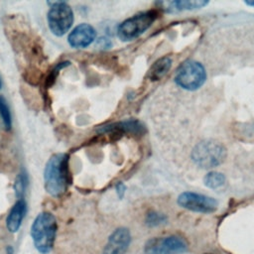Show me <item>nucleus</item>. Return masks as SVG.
<instances>
[{"instance_id": "nucleus-9", "label": "nucleus", "mask_w": 254, "mask_h": 254, "mask_svg": "<svg viewBox=\"0 0 254 254\" xmlns=\"http://www.w3.org/2000/svg\"><path fill=\"white\" fill-rule=\"evenodd\" d=\"M130 242L131 234L128 228H117L108 237L102 254H125Z\"/></svg>"}, {"instance_id": "nucleus-18", "label": "nucleus", "mask_w": 254, "mask_h": 254, "mask_svg": "<svg viewBox=\"0 0 254 254\" xmlns=\"http://www.w3.org/2000/svg\"><path fill=\"white\" fill-rule=\"evenodd\" d=\"M167 221L166 215L157 212V211H152L149 212L146 216V224L149 226H158Z\"/></svg>"}, {"instance_id": "nucleus-19", "label": "nucleus", "mask_w": 254, "mask_h": 254, "mask_svg": "<svg viewBox=\"0 0 254 254\" xmlns=\"http://www.w3.org/2000/svg\"><path fill=\"white\" fill-rule=\"evenodd\" d=\"M69 64V62H62V63H59L49 73L47 79H46V88H49L54 82H55V79L57 77V75L59 74L60 70L62 68H64L65 66H67Z\"/></svg>"}, {"instance_id": "nucleus-12", "label": "nucleus", "mask_w": 254, "mask_h": 254, "mask_svg": "<svg viewBox=\"0 0 254 254\" xmlns=\"http://www.w3.org/2000/svg\"><path fill=\"white\" fill-rule=\"evenodd\" d=\"M100 133L107 132H131V133H141L144 131V126L137 120H126L123 122L111 123L101 126L97 130Z\"/></svg>"}, {"instance_id": "nucleus-10", "label": "nucleus", "mask_w": 254, "mask_h": 254, "mask_svg": "<svg viewBox=\"0 0 254 254\" xmlns=\"http://www.w3.org/2000/svg\"><path fill=\"white\" fill-rule=\"evenodd\" d=\"M96 37L95 29L86 23L77 25L68 34L67 42L71 48L84 49L88 47Z\"/></svg>"}, {"instance_id": "nucleus-14", "label": "nucleus", "mask_w": 254, "mask_h": 254, "mask_svg": "<svg viewBox=\"0 0 254 254\" xmlns=\"http://www.w3.org/2000/svg\"><path fill=\"white\" fill-rule=\"evenodd\" d=\"M171 65H172V60L170 58L164 57L159 59L151 66L148 73V77L153 81L160 80L168 72Z\"/></svg>"}, {"instance_id": "nucleus-17", "label": "nucleus", "mask_w": 254, "mask_h": 254, "mask_svg": "<svg viewBox=\"0 0 254 254\" xmlns=\"http://www.w3.org/2000/svg\"><path fill=\"white\" fill-rule=\"evenodd\" d=\"M0 117L5 129L10 130L12 127V116L7 100L2 95H0Z\"/></svg>"}, {"instance_id": "nucleus-4", "label": "nucleus", "mask_w": 254, "mask_h": 254, "mask_svg": "<svg viewBox=\"0 0 254 254\" xmlns=\"http://www.w3.org/2000/svg\"><path fill=\"white\" fill-rule=\"evenodd\" d=\"M206 79L204 66L195 61L188 60L184 62L177 69L176 83L184 89L195 90L199 88Z\"/></svg>"}, {"instance_id": "nucleus-2", "label": "nucleus", "mask_w": 254, "mask_h": 254, "mask_svg": "<svg viewBox=\"0 0 254 254\" xmlns=\"http://www.w3.org/2000/svg\"><path fill=\"white\" fill-rule=\"evenodd\" d=\"M58 230L57 219L48 211L39 213L31 226V237L35 248L41 254H49L54 247Z\"/></svg>"}, {"instance_id": "nucleus-8", "label": "nucleus", "mask_w": 254, "mask_h": 254, "mask_svg": "<svg viewBox=\"0 0 254 254\" xmlns=\"http://www.w3.org/2000/svg\"><path fill=\"white\" fill-rule=\"evenodd\" d=\"M178 203L184 208L201 213H210L217 209V201L213 197L191 191L181 193Z\"/></svg>"}, {"instance_id": "nucleus-21", "label": "nucleus", "mask_w": 254, "mask_h": 254, "mask_svg": "<svg viewBox=\"0 0 254 254\" xmlns=\"http://www.w3.org/2000/svg\"><path fill=\"white\" fill-rule=\"evenodd\" d=\"M116 190H117V193H118L119 197H122L125 192V186L123 184H118L116 186Z\"/></svg>"}, {"instance_id": "nucleus-20", "label": "nucleus", "mask_w": 254, "mask_h": 254, "mask_svg": "<svg viewBox=\"0 0 254 254\" xmlns=\"http://www.w3.org/2000/svg\"><path fill=\"white\" fill-rule=\"evenodd\" d=\"M98 45L104 49H108L110 46H111V43L109 41V39H106V38H100L99 41H98Z\"/></svg>"}, {"instance_id": "nucleus-22", "label": "nucleus", "mask_w": 254, "mask_h": 254, "mask_svg": "<svg viewBox=\"0 0 254 254\" xmlns=\"http://www.w3.org/2000/svg\"><path fill=\"white\" fill-rule=\"evenodd\" d=\"M245 3L249 6H254V1H245Z\"/></svg>"}, {"instance_id": "nucleus-6", "label": "nucleus", "mask_w": 254, "mask_h": 254, "mask_svg": "<svg viewBox=\"0 0 254 254\" xmlns=\"http://www.w3.org/2000/svg\"><path fill=\"white\" fill-rule=\"evenodd\" d=\"M155 19L156 13L153 11L135 15L119 25L117 29V35L122 41H131L149 29Z\"/></svg>"}, {"instance_id": "nucleus-16", "label": "nucleus", "mask_w": 254, "mask_h": 254, "mask_svg": "<svg viewBox=\"0 0 254 254\" xmlns=\"http://www.w3.org/2000/svg\"><path fill=\"white\" fill-rule=\"evenodd\" d=\"M204 185L209 189H217L224 185L225 177L218 172H210L205 175L203 179Z\"/></svg>"}, {"instance_id": "nucleus-13", "label": "nucleus", "mask_w": 254, "mask_h": 254, "mask_svg": "<svg viewBox=\"0 0 254 254\" xmlns=\"http://www.w3.org/2000/svg\"><path fill=\"white\" fill-rule=\"evenodd\" d=\"M208 3L206 0H177L172 2H164L167 5L166 8L168 12L183 11V10H193L205 6Z\"/></svg>"}, {"instance_id": "nucleus-23", "label": "nucleus", "mask_w": 254, "mask_h": 254, "mask_svg": "<svg viewBox=\"0 0 254 254\" xmlns=\"http://www.w3.org/2000/svg\"><path fill=\"white\" fill-rule=\"evenodd\" d=\"M1 87H2V82H1V79H0V89H1Z\"/></svg>"}, {"instance_id": "nucleus-3", "label": "nucleus", "mask_w": 254, "mask_h": 254, "mask_svg": "<svg viewBox=\"0 0 254 254\" xmlns=\"http://www.w3.org/2000/svg\"><path fill=\"white\" fill-rule=\"evenodd\" d=\"M226 156L224 147L213 140H204L196 144L191 153L193 162L203 169L214 168L220 165Z\"/></svg>"}, {"instance_id": "nucleus-1", "label": "nucleus", "mask_w": 254, "mask_h": 254, "mask_svg": "<svg viewBox=\"0 0 254 254\" xmlns=\"http://www.w3.org/2000/svg\"><path fill=\"white\" fill-rule=\"evenodd\" d=\"M68 159V155L65 153L54 154L45 166V190L52 196H60L67 190L70 182Z\"/></svg>"}, {"instance_id": "nucleus-7", "label": "nucleus", "mask_w": 254, "mask_h": 254, "mask_svg": "<svg viewBox=\"0 0 254 254\" xmlns=\"http://www.w3.org/2000/svg\"><path fill=\"white\" fill-rule=\"evenodd\" d=\"M187 250V242L176 235L151 238L144 246L145 254H182Z\"/></svg>"}, {"instance_id": "nucleus-5", "label": "nucleus", "mask_w": 254, "mask_h": 254, "mask_svg": "<svg viewBox=\"0 0 254 254\" xmlns=\"http://www.w3.org/2000/svg\"><path fill=\"white\" fill-rule=\"evenodd\" d=\"M50 10L48 12L47 20L51 32L57 36L62 37L66 34L73 23V11L70 6L62 1L50 2Z\"/></svg>"}, {"instance_id": "nucleus-11", "label": "nucleus", "mask_w": 254, "mask_h": 254, "mask_svg": "<svg viewBox=\"0 0 254 254\" xmlns=\"http://www.w3.org/2000/svg\"><path fill=\"white\" fill-rule=\"evenodd\" d=\"M27 212V203L24 198L17 199L11 207L6 217V227L11 233H16L21 225Z\"/></svg>"}, {"instance_id": "nucleus-15", "label": "nucleus", "mask_w": 254, "mask_h": 254, "mask_svg": "<svg viewBox=\"0 0 254 254\" xmlns=\"http://www.w3.org/2000/svg\"><path fill=\"white\" fill-rule=\"evenodd\" d=\"M28 185H29V178H28V175L27 173L22 170L18 175H17V178L15 180V183H14V190H15V195L17 196L18 199H22L26 190H27V188H28Z\"/></svg>"}]
</instances>
